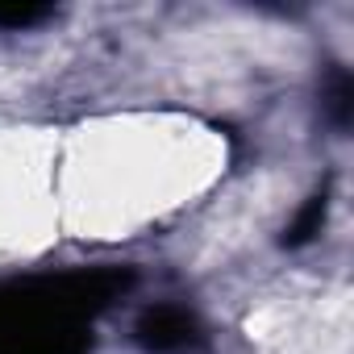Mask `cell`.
Here are the masks:
<instances>
[{"mask_svg":"<svg viewBox=\"0 0 354 354\" xmlns=\"http://www.w3.org/2000/svg\"><path fill=\"white\" fill-rule=\"evenodd\" d=\"M321 221H325V196H313V201H308V209L300 213V221H296V225L288 230V242H292V246L308 242V238H313V234L321 230Z\"/></svg>","mask_w":354,"mask_h":354,"instance_id":"cell-3","label":"cell"},{"mask_svg":"<svg viewBox=\"0 0 354 354\" xmlns=\"http://www.w3.org/2000/svg\"><path fill=\"white\" fill-rule=\"evenodd\" d=\"M42 17H50V9H0V26H34Z\"/></svg>","mask_w":354,"mask_h":354,"instance_id":"cell-4","label":"cell"},{"mask_svg":"<svg viewBox=\"0 0 354 354\" xmlns=\"http://www.w3.org/2000/svg\"><path fill=\"white\" fill-rule=\"evenodd\" d=\"M125 288L121 271H80L0 288V354H84L88 321Z\"/></svg>","mask_w":354,"mask_h":354,"instance_id":"cell-1","label":"cell"},{"mask_svg":"<svg viewBox=\"0 0 354 354\" xmlns=\"http://www.w3.org/2000/svg\"><path fill=\"white\" fill-rule=\"evenodd\" d=\"M138 342L154 354H184V350L201 346V325L188 308L158 304L138 321Z\"/></svg>","mask_w":354,"mask_h":354,"instance_id":"cell-2","label":"cell"}]
</instances>
